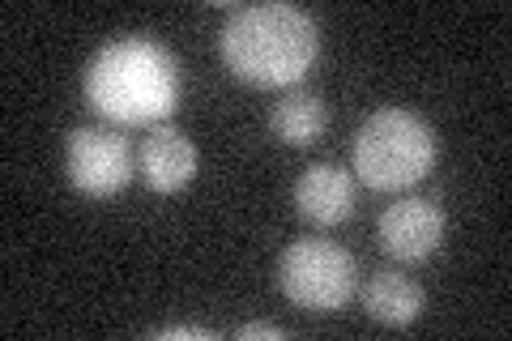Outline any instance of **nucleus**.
Masks as SVG:
<instances>
[{
    "mask_svg": "<svg viewBox=\"0 0 512 341\" xmlns=\"http://www.w3.org/2000/svg\"><path fill=\"white\" fill-rule=\"evenodd\" d=\"M86 103L116 128H158L180 107V69L154 39H111L86 69Z\"/></svg>",
    "mask_w": 512,
    "mask_h": 341,
    "instance_id": "1",
    "label": "nucleus"
},
{
    "mask_svg": "<svg viewBox=\"0 0 512 341\" xmlns=\"http://www.w3.org/2000/svg\"><path fill=\"white\" fill-rule=\"evenodd\" d=\"M316 52V22L295 5H248L222 26V60L248 86L291 90L308 77Z\"/></svg>",
    "mask_w": 512,
    "mask_h": 341,
    "instance_id": "2",
    "label": "nucleus"
},
{
    "mask_svg": "<svg viewBox=\"0 0 512 341\" xmlns=\"http://www.w3.org/2000/svg\"><path fill=\"white\" fill-rule=\"evenodd\" d=\"M355 175L376 192H402L436 167V133L423 116L402 107H380L355 137Z\"/></svg>",
    "mask_w": 512,
    "mask_h": 341,
    "instance_id": "3",
    "label": "nucleus"
},
{
    "mask_svg": "<svg viewBox=\"0 0 512 341\" xmlns=\"http://www.w3.org/2000/svg\"><path fill=\"white\" fill-rule=\"evenodd\" d=\"M278 286L303 312H342L355 299V256L333 239H295L278 261Z\"/></svg>",
    "mask_w": 512,
    "mask_h": 341,
    "instance_id": "4",
    "label": "nucleus"
},
{
    "mask_svg": "<svg viewBox=\"0 0 512 341\" xmlns=\"http://www.w3.org/2000/svg\"><path fill=\"white\" fill-rule=\"evenodd\" d=\"M64 162H69L73 188L94 201H107L133 184V150L120 128H73Z\"/></svg>",
    "mask_w": 512,
    "mask_h": 341,
    "instance_id": "5",
    "label": "nucleus"
},
{
    "mask_svg": "<svg viewBox=\"0 0 512 341\" xmlns=\"http://www.w3.org/2000/svg\"><path fill=\"white\" fill-rule=\"evenodd\" d=\"M380 248L402 265H423L444 243V209L436 197H402L380 214Z\"/></svg>",
    "mask_w": 512,
    "mask_h": 341,
    "instance_id": "6",
    "label": "nucleus"
},
{
    "mask_svg": "<svg viewBox=\"0 0 512 341\" xmlns=\"http://www.w3.org/2000/svg\"><path fill=\"white\" fill-rule=\"evenodd\" d=\"M295 205L303 222L312 226H342L355 209V175L342 171L338 162H312L295 180Z\"/></svg>",
    "mask_w": 512,
    "mask_h": 341,
    "instance_id": "7",
    "label": "nucleus"
},
{
    "mask_svg": "<svg viewBox=\"0 0 512 341\" xmlns=\"http://www.w3.org/2000/svg\"><path fill=\"white\" fill-rule=\"evenodd\" d=\"M192 175H197V145L180 128L158 124L141 145V180H146V188L158 197H171V192L192 184Z\"/></svg>",
    "mask_w": 512,
    "mask_h": 341,
    "instance_id": "8",
    "label": "nucleus"
},
{
    "mask_svg": "<svg viewBox=\"0 0 512 341\" xmlns=\"http://www.w3.org/2000/svg\"><path fill=\"white\" fill-rule=\"evenodd\" d=\"M363 307H367V316L389 324V329H406V324H414L423 316L427 295H423L419 282L406 278V273L380 269L363 282Z\"/></svg>",
    "mask_w": 512,
    "mask_h": 341,
    "instance_id": "9",
    "label": "nucleus"
},
{
    "mask_svg": "<svg viewBox=\"0 0 512 341\" xmlns=\"http://www.w3.org/2000/svg\"><path fill=\"white\" fill-rule=\"evenodd\" d=\"M269 128L286 145H312L329 128V107L312 90H286L269 111Z\"/></svg>",
    "mask_w": 512,
    "mask_h": 341,
    "instance_id": "10",
    "label": "nucleus"
},
{
    "mask_svg": "<svg viewBox=\"0 0 512 341\" xmlns=\"http://www.w3.org/2000/svg\"><path fill=\"white\" fill-rule=\"evenodd\" d=\"M154 337H158V341H184V337H188V341H210L214 333L201 329V324H171V329H158Z\"/></svg>",
    "mask_w": 512,
    "mask_h": 341,
    "instance_id": "11",
    "label": "nucleus"
},
{
    "mask_svg": "<svg viewBox=\"0 0 512 341\" xmlns=\"http://www.w3.org/2000/svg\"><path fill=\"white\" fill-rule=\"evenodd\" d=\"M235 337H244V341H252V337H269V341H282L286 333L278 329V324H244V329H235Z\"/></svg>",
    "mask_w": 512,
    "mask_h": 341,
    "instance_id": "12",
    "label": "nucleus"
}]
</instances>
